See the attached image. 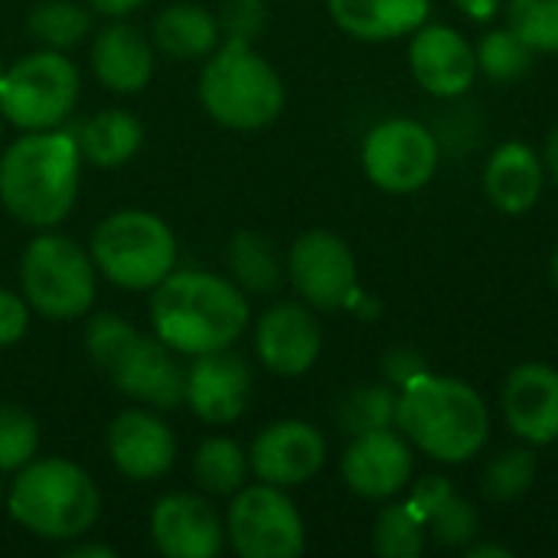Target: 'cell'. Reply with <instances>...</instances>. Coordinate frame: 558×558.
I'll use <instances>...</instances> for the list:
<instances>
[{"label":"cell","instance_id":"obj_31","mask_svg":"<svg viewBox=\"0 0 558 558\" xmlns=\"http://www.w3.org/2000/svg\"><path fill=\"white\" fill-rule=\"evenodd\" d=\"M536 454L530 448H513V451H504L497 454L484 474H481V494L490 500V504H510V500H520L533 481H536Z\"/></svg>","mask_w":558,"mask_h":558},{"label":"cell","instance_id":"obj_33","mask_svg":"<svg viewBox=\"0 0 558 558\" xmlns=\"http://www.w3.org/2000/svg\"><path fill=\"white\" fill-rule=\"evenodd\" d=\"M474 52H477V69H484V75H490L494 82L523 78L533 69V56H536V49L510 26L487 33Z\"/></svg>","mask_w":558,"mask_h":558},{"label":"cell","instance_id":"obj_14","mask_svg":"<svg viewBox=\"0 0 558 558\" xmlns=\"http://www.w3.org/2000/svg\"><path fill=\"white\" fill-rule=\"evenodd\" d=\"M327 458L324 435L298 418L268 425L248 451V471L271 487H301L307 484Z\"/></svg>","mask_w":558,"mask_h":558},{"label":"cell","instance_id":"obj_1","mask_svg":"<svg viewBox=\"0 0 558 558\" xmlns=\"http://www.w3.org/2000/svg\"><path fill=\"white\" fill-rule=\"evenodd\" d=\"M245 291L222 275L170 271L150 298L154 333L183 356L229 350L248 327Z\"/></svg>","mask_w":558,"mask_h":558},{"label":"cell","instance_id":"obj_44","mask_svg":"<svg viewBox=\"0 0 558 558\" xmlns=\"http://www.w3.org/2000/svg\"><path fill=\"white\" fill-rule=\"evenodd\" d=\"M468 556L471 558H510V549H504V546H471V549H468Z\"/></svg>","mask_w":558,"mask_h":558},{"label":"cell","instance_id":"obj_11","mask_svg":"<svg viewBox=\"0 0 558 558\" xmlns=\"http://www.w3.org/2000/svg\"><path fill=\"white\" fill-rule=\"evenodd\" d=\"M441 147L435 131L412 118H389L366 134L363 170L386 193H415L438 170Z\"/></svg>","mask_w":558,"mask_h":558},{"label":"cell","instance_id":"obj_35","mask_svg":"<svg viewBox=\"0 0 558 558\" xmlns=\"http://www.w3.org/2000/svg\"><path fill=\"white\" fill-rule=\"evenodd\" d=\"M510 29L536 52H558V0H510Z\"/></svg>","mask_w":558,"mask_h":558},{"label":"cell","instance_id":"obj_37","mask_svg":"<svg viewBox=\"0 0 558 558\" xmlns=\"http://www.w3.org/2000/svg\"><path fill=\"white\" fill-rule=\"evenodd\" d=\"M441 128L435 134L438 147L451 150V154H468L474 144H477V134H481V124H477V111L474 108H451V111H441Z\"/></svg>","mask_w":558,"mask_h":558},{"label":"cell","instance_id":"obj_23","mask_svg":"<svg viewBox=\"0 0 558 558\" xmlns=\"http://www.w3.org/2000/svg\"><path fill=\"white\" fill-rule=\"evenodd\" d=\"M333 23L366 43H383L418 29L428 16V0H327Z\"/></svg>","mask_w":558,"mask_h":558},{"label":"cell","instance_id":"obj_28","mask_svg":"<svg viewBox=\"0 0 558 558\" xmlns=\"http://www.w3.org/2000/svg\"><path fill=\"white\" fill-rule=\"evenodd\" d=\"M229 271H232V281L245 294H271L284 278L278 248L262 232L232 235V242H229Z\"/></svg>","mask_w":558,"mask_h":558},{"label":"cell","instance_id":"obj_5","mask_svg":"<svg viewBox=\"0 0 558 558\" xmlns=\"http://www.w3.org/2000/svg\"><path fill=\"white\" fill-rule=\"evenodd\" d=\"M88 360L114 389L147 409L170 412L183 402L186 373L160 337H144L118 314H98L85 327Z\"/></svg>","mask_w":558,"mask_h":558},{"label":"cell","instance_id":"obj_32","mask_svg":"<svg viewBox=\"0 0 558 558\" xmlns=\"http://www.w3.org/2000/svg\"><path fill=\"white\" fill-rule=\"evenodd\" d=\"M373 549L386 558H418L425 553V520L412 510V504H392L379 513Z\"/></svg>","mask_w":558,"mask_h":558},{"label":"cell","instance_id":"obj_16","mask_svg":"<svg viewBox=\"0 0 558 558\" xmlns=\"http://www.w3.org/2000/svg\"><path fill=\"white\" fill-rule=\"evenodd\" d=\"M324 337L311 307L281 301L268 307L255 327V350L275 376H304L320 356Z\"/></svg>","mask_w":558,"mask_h":558},{"label":"cell","instance_id":"obj_15","mask_svg":"<svg viewBox=\"0 0 558 558\" xmlns=\"http://www.w3.org/2000/svg\"><path fill=\"white\" fill-rule=\"evenodd\" d=\"M252 399V369L229 350L193 356L186 369L183 402L206 425H232Z\"/></svg>","mask_w":558,"mask_h":558},{"label":"cell","instance_id":"obj_34","mask_svg":"<svg viewBox=\"0 0 558 558\" xmlns=\"http://www.w3.org/2000/svg\"><path fill=\"white\" fill-rule=\"evenodd\" d=\"M39 451L36 418L10 402H0V474H16Z\"/></svg>","mask_w":558,"mask_h":558},{"label":"cell","instance_id":"obj_38","mask_svg":"<svg viewBox=\"0 0 558 558\" xmlns=\"http://www.w3.org/2000/svg\"><path fill=\"white\" fill-rule=\"evenodd\" d=\"M26 327H29V304H26V298L0 288V347L20 343Z\"/></svg>","mask_w":558,"mask_h":558},{"label":"cell","instance_id":"obj_29","mask_svg":"<svg viewBox=\"0 0 558 558\" xmlns=\"http://www.w3.org/2000/svg\"><path fill=\"white\" fill-rule=\"evenodd\" d=\"M26 29L43 49L65 52V49L78 46L88 36L92 16L75 0H43V3L33 7V13L26 20Z\"/></svg>","mask_w":558,"mask_h":558},{"label":"cell","instance_id":"obj_41","mask_svg":"<svg viewBox=\"0 0 558 558\" xmlns=\"http://www.w3.org/2000/svg\"><path fill=\"white\" fill-rule=\"evenodd\" d=\"M471 20H490L500 7H504V0H454Z\"/></svg>","mask_w":558,"mask_h":558},{"label":"cell","instance_id":"obj_22","mask_svg":"<svg viewBox=\"0 0 558 558\" xmlns=\"http://www.w3.org/2000/svg\"><path fill=\"white\" fill-rule=\"evenodd\" d=\"M543 160L523 141L500 144L484 167V190L500 213L520 216L536 206L543 193Z\"/></svg>","mask_w":558,"mask_h":558},{"label":"cell","instance_id":"obj_9","mask_svg":"<svg viewBox=\"0 0 558 558\" xmlns=\"http://www.w3.org/2000/svg\"><path fill=\"white\" fill-rule=\"evenodd\" d=\"M78 69L59 49H36L0 78V114L20 131H52L78 105Z\"/></svg>","mask_w":558,"mask_h":558},{"label":"cell","instance_id":"obj_21","mask_svg":"<svg viewBox=\"0 0 558 558\" xmlns=\"http://www.w3.org/2000/svg\"><path fill=\"white\" fill-rule=\"evenodd\" d=\"M92 69L114 95H137L154 78V43L137 26L114 20L92 43Z\"/></svg>","mask_w":558,"mask_h":558},{"label":"cell","instance_id":"obj_7","mask_svg":"<svg viewBox=\"0 0 558 558\" xmlns=\"http://www.w3.org/2000/svg\"><path fill=\"white\" fill-rule=\"evenodd\" d=\"M88 255L111 284L154 291L177 268V235L154 213L121 209L98 222Z\"/></svg>","mask_w":558,"mask_h":558},{"label":"cell","instance_id":"obj_36","mask_svg":"<svg viewBox=\"0 0 558 558\" xmlns=\"http://www.w3.org/2000/svg\"><path fill=\"white\" fill-rule=\"evenodd\" d=\"M216 20H219V29L226 39L255 43V36L268 23V7H265V0H226Z\"/></svg>","mask_w":558,"mask_h":558},{"label":"cell","instance_id":"obj_27","mask_svg":"<svg viewBox=\"0 0 558 558\" xmlns=\"http://www.w3.org/2000/svg\"><path fill=\"white\" fill-rule=\"evenodd\" d=\"M248 454L235 438H206L193 454V481L209 497H232L245 487Z\"/></svg>","mask_w":558,"mask_h":558},{"label":"cell","instance_id":"obj_43","mask_svg":"<svg viewBox=\"0 0 558 558\" xmlns=\"http://www.w3.org/2000/svg\"><path fill=\"white\" fill-rule=\"evenodd\" d=\"M543 167L549 170V177L558 183V128H553L549 141H546V150H543Z\"/></svg>","mask_w":558,"mask_h":558},{"label":"cell","instance_id":"obj_26","mask_svg":"<svg viewBox=\"0 0 558 558\" xmlns=\"http://www.w3.org/2000/svg\"><path fill=\"white\" fill-rule=\"evenodd\" d=\"M72 137H75L82 160H88L92 167H101V170H114L141 150L144 128L131 111L108 108V111L85 118L72 131Z\"/></svg>","mask_w":558,"mask_h":558},{"label":"cell","instance_id":"obj_25","mask_svg":"<svg viewBox=\"0 0 558 558\" xmlns=\"http://www.w3.org/2000/svg\"><path fill=\"white\" fill-rule=\"evenodd\" d=\"M150 43L170 59H206L219 43V20L199 3H170L150 26Z\"/></svg>","mask_w":558,"mask_h":558},{"label":"cell","instance_id":"obj_6","mask_svg":"<svg viewBox=\"0 0 558 558\" xmlns=\"http://www.w3.org/2000/svg\"><path fill=\"white\" fill-rule=\"evenodd\" d=\"M199 105L232 131H258L284 108V85L275 65L252 43H219L199 72Z\"/></svg>","mask_w":558,"mask_h":558},{"label":"cell","instance_id":"obj_46","mask_svg":"<svg viewBox=\"0 0 558 558\" xmlns=\"http://www.w3.org/2000/svg\"><path fill=\"white\" fill-rule=\"evenodd\" d=\"M3 72H7V65H3V59H0V78H3Z\"/></svg>","mask_w":558,"mask_h":558},{"label":"cell","instance_id":"obj_3","mask_svg":"<svg viewBox=\"0 0 558 558\" xmlns=\"http://www.w3.org/2000/svg\"><path fill=\"white\" fill-rule=\"evenodd\" d=\"M396 425L418 451L445 464L471 461L490 435L484 399L468 383L432 373L402 386Z\"/></svg>","mask_w":558,"mask_h":558},{"label":"cell","instance_id":"obj_19","mask_svg":"<svg viewBox=\"0 0 558 558\" xmlns=\"http://www.w3.org/2000/svg\"><path fill=\"white\" fill-rule=\"evenodd\" d=\"M412 75L438 98L464 95L477 78V52L451 26H422L409 49Z\"/></svg>","mask_w":558,"mask_h":558},{"label":"cell","instance_id":"obj_45","mask_svg":"<svg viewBox=\"0 0 558 558\" xmlns=\"http://www.w3.org/2000/svg\"><path fill=\"white\" fill-rule=\"evenodd\" d=\"M549 275H553V284H556L558 291V252L553 255V265H549Z\"/></svg>","mask_w":558,"mask_h":558},{"label":"cell","instance_id":"obj_47","mask_svg":"<svg viewBox=\"0 0 558 558\" xmlns=\"http://www.w3.org/2000/svg\"><path fill=\"white\" fill-rule=\"evenodd\" d=\"M3 497H7V494H3V481H0V500H3Z\"/></svg>","mask_w":558,"mask_h":558},{"label":"cell","instance_id":"obj_24","mask_svg":"<svg viewBox=\"0 0 558 558\" xmlns=\"http://www.w3.org/2000/svg\"><path fill=\"white\" fill-rule=\"evenodd\" d=\"M409 504L425 520V530H432L435 543L448 549H468L474 536L481 533V517L474 504L458 497L445 477H425L412 490Z\"/></svg>","mask_w":558,"mask_h":558},{"label":"cell","instance_id":"obj_13","mask_svg":"<svg viewBox=\"0 0 558 558\" xmlns=\"http://www.w3.org/2000/svg\"><path fill=\"white\" fill-rule=\"evenodd\" d=\"M150 539L167 558H213L226 546V523L199 494H167L150 510Z\"/></svg>","mask_w":558,"mask_h":558},{"label":"cell","instance_id":"obj_10","mask_svg":"<svg viewBox=\"0 0 558 558\" xmlns=\"http://www.w3.org/2000/svg\"><path fill=\"white\" fill-rule=\"evenodd\" d=\"M226 539L242 558H298L304 553V520L284 487L255 484L232 494Z\"/></svg>","mask_w":558,"mask_h":558},{"label":"cell","instance_id":"obj_39","mask_svg":"<svg viewBox=\"0 0 558 558\" xmlns=\"http://www.w3.org/2000/svg\"><path fill=\"white\" fill-rule=\"evenodd\" d=\"M383 373H386V379L392 383V386H405V383H412L415 376H422V373H428V366H425V356L418 353V350H412V347H396V350H389L386 353V360H383Z\"/></svg>","mask_w":558,"mask_h":558},{"label":"cell","instance_id":"obj_4","mask_svg":"<svg viewBox=\"0 0 558 558\" xmlns=\"http://www.w3.org/2000/svg\"><path fill=\"white\" fill-rule=\"evenodd\" d=\"M10 520L49 543L82 539L101 517L98 484L65 458H33L7 490Z\"/></svg>","mask_w":558,"mask_h":558},{"label":"cell","instance_id":"obj_2","mask_svg":"<svg viewBox=\"0 0 558 558\" xmlns=\"http://www.w3.org/2000/svg\"><path fill=\"white\" fill-rule=\"evenodd\" d=\"M78 147L72 131H23L0 157V203L29 229H56L78 199Z\"/></svg>","mask_w":558,"mask_h":558},{"label":"cell","instance_id":"obj_40","mask_svg":"<svg viewBox=\"0 0 558 558\" xmlns=\"http://www.w3.org/2000/svg\"><path fill=\"white\" fill-rule=\"evenodd\" d=\"M144 0H88V7L92 10H98L101 16H111V20H121V16H128L131 10H137Z\"/></svg>","mask_w":558,"mask_h":558},{"label":"cell","instance_id":"obj_20","mask_svg":"<svg viewBox=\"0 0 558 558\" xmlns=\"http://www.w3.org/2000/svg\"><path fill=\"white\" fill-rule=\"evenodd\" d=\"M504 418L530 445L558 441V369L523 363L504 386Z\"/></svg>","mask_w":558,"mask_h":558},{"label":"cell","instance_id":"obj_18","mask_svg":"<svg viewBox=\"0 0 558 558\" xmlns=\"http://www.w3.org/2000/svg\"><path fill=\"white\" fill-rule=\"evenodd\" d=\"M343 481L366 500H386L405 490L412 477V448L392 428L356 435L343 454Z\"/></svg>","mask_w":558,"mask_h":558},{"label":"cell","instance_id":"obj_30","mask_svg":"<svg viewBox=\"0 0 558 558\" xmlns=\"http://www.w3.org/2000/svg\"><path fill=\"white\" fill-rule=\"evenodd\" d=\"M396 409H399V396L389 386H360L337 402V425L350 438L376 428H392Z\"/></svg>","mask_w":558,"mask_h":558},{"label":"cell","instance_id":"obj_12","mask_svg":"<svg viewBox=\"0 0 558 558\" xmlns=\"http://www.w3.org/2000/svg\"><path fill=\"white\" fill-rule=\"evenodd\" d=\"M288 278L307 307L340 311L360 298L356 258L350 245L324 229L304 232L288 252Z\"/></svg>","mask_w":558,"mask_h":558},{"label":"cell","instance_id":"obj_17","mask_svg":"<svg viewBox=\"0 0 558 558\" xmlns=\"http://www.w3.org/2000/svg\"><path fill=\"white\" fill-rule=\"evenodd\" d=\"M111 464L128 481H157L173 468L177 438L170 425L150 409H124L108 428Z\"/></svg>","mask_w":558,"mask_h":558},{"label":"cell","instance_id":"obj_8","mask_svg":"<svg viewBox=\"0 0 558 558\" xmlns=\"http://www.w3.org/2000/svg\"><path fill=\"white\" fill-rule=\"evenodd\" d=\"M20 288L29 311L46 320H75L88 314L95 301L98 268L69 235L43 232L20 258Z\"/></svg>","mask_w":558,"mask_h":558},{"label":"cell","instance_id":"obj_42","mask_svg":"<svg viewBox=\"0 0 558 558\" xmlns=\"http://www.w3.org/2000/svg\"><path fill=\"white\" fill-rule=\"evenodd\" d=\"M69 558H118V553L105 543H75L69 553Z\"/></svg>","mask_w":558,"mask_h":558}]
</instances>
